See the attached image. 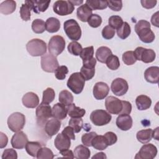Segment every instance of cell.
Returning <instances> with one entry per match:
<instances>
[{"label":"cell","mask_w":159,"mask_h":159,"mask_svg":"<svg viewBox=\"0 0 159 159\" xmlns=\"http://www.w3.org/2000/svg\"><path fill=\"white\" fill-rule=\"evenodd\" d=\"M150 27V22L145 20H140L135 24V31L142 42L149 43L155 40V35Z\"/></svg>","instance_id":"cell-1"},{"label":"cell","mask_w":159,"mask_h":159,"mask_svg":"<svg viewBox=\"0 0 159 159\" xmlns=\"http://www.w3.org/2000/svg\"><path fill=\"white\" fill-rule=\"evenodd\" d=\"M26 49L32 57L43 56L47 52V44L41 39H33L26 44Z\"/></svg>","instance_id":"cell-2"},{"label":"cell","mask_w":159,"mask_h":159,"mask_svg":"<svg viewBox=\"0 0 159 159\" xmlns=\"http://www.w3.org/2000/svg\"><path fill=\"white\" fill-rule=\"evenodd\" d=\"M63 29L68 37L73 41H77L81 37V30L80 25L75 19H70L63 24Z\"/></svg>","instance_id":"cell-3"},{"label":"cell","mask_w":159,"mask_h":159,"mask_svg":"<svg viewBox=\"0 0 159 159\" xmlns=\"http://www.w3.org/2000/svg\"><path fill=\"white\" fill-rule=\"evenodd\" d=\"M67 87L75 94L81 93L85 84V80L80 72L72 73L67 81Z\"/></svg>","instance_id":"cell-4"},{"label":"cell","mask_w":159,"mask_h":159,"mask_svg":"<svg viewBox=\"0 0 159 159\" xmlns=\"http://www.w3.org/2000/svg\"><path fill=\"white\" fill-rule=\"evenodd\" d=\"M7 125L9 129L14 132L20 131L25 125V117L19 112H16L11 114L7 119Z\"/></svg>","instance_id":"cell-5"},{"label":"cell","mask_w":159,"mask_h":159,"mask_svg":"<svg viewBox=\"0 0 159 159\" xmlns=\"http://www.w3.org/2000/svg\"><path fill=\"white\" fill-rule=\"evenodd\" d=\"M65 40L60 35H54L52 37L48 44V49L50 53L54 56L61 54L65 48Z\"/></svg>","instance_id":"cell-6"},{"label":"cell","mask_w":159,"mask_h":159,"mask_svg":"<svg viewBox=\"0 0 159 159\" xmlns=\"http://www.w3.org/2000/svg\"><path fill=\"white\" fill-rule=\"evenodd\" d=\"M112 116L106 111L96 109L90 114V120L96 126H102L107 124L111 120Z\"/></svg>","instance_id":"cell-7"},{"label":"cell","mask_w":159,"mask_h":159,"mask_svg":"<svg viewBox=\"0 0 159 159\" xmlns=\"http://www.w3.org/2000/svg\"><path fill=\"white\" fill-rule=\"evenodd\" d=\"M42 69L47 73H53L59 66V63L55 56L51 53H46L41 58Z\"/></svg>","instance_id":"cell-8"},{"label":"cell","mask_w":159,"mask_h":159,"mask_svg":"<svg viewBox=\"0 0 159 159\" xmlns=\"http://www.w3.org/2000/svg\"><path fill=\"white\" fill-rule=\"evenodd\" d=\"M137 60L145 63L153 62L156 58V53L152 49H148L142 47H138L134 52Z\"/></svg>","instance_id":"cell-9"},{"label":"cell","mask_w":159,"mask_h":159,"mask_svg":"<svg viewBox=\"0 0 159 159\" xmlns=\"http://www.w3.org/2000/svg\"><path fill=\"white\" fill-rule=\"evenodd\" d=\"M35 114L39 124H43L52 117V109L49 104L40 103L37 107Z\"/></svg>","instance_id":"cell-10"},{"label":"cell","mask_w":159,"mask_h":159,"mask_svg":"<svg viewBox=\"0 0 159 159\" xmlns=\"http://www.w3.org/2000/svg\"><path fill=\"white\" fill-rule=\"evenodd\" d=\"M74 9V5L70 1H57L53 5L54 12L61 16L71 14Z\"/></svg>","instance_id":"cell-11"},{"label":"cell","mask_w":159,"mask_h":159,"mask_svg":"<svg viewBox=\"0 0 159 159\" xmlns=\"http://www.w3.org/2000/svg\"><path fill=\"white\" fill-rule=\"evenodd\" d=\"M158 150L157 147L152 143L143 145L136 154L135 159H153L157 154Z\"/></svg>","instance_id":"cell-12"},{"label":"cell","mask_w":159,"mask_h":159,"mask_svg":"<svg viewBox=\"0 0 159 159\" xmlns=\"http://www.w3.org/2000/svg\"><path fill=\"white\" fill-rule=\"evenodd\" d=\"M105 106L110 114H120L122 109V102L117 98L110 96L105 100Z\"/></svg>","instance_id":"cell-13"},{"label":"cell","mask_w":159,"mask_h":159,"mask_svg":"<svg viewBox=\"0 0 159 159\" xmlns=\"http://www.w3.org/2000/svg\"><path fill=\"white\" fill-rule=\"evenodd\" d=\"M129 89V85L126 80L121 78L114 80L111 85L112 92L116 96H121L125 94Z\"/></svg>","instance_id":"cell-14"},{"label":"cell","mask_w":159,"mask_h":159,"mask_svg":"<svg viewBox=\"0 0 159 159\" xmlns=\"http://www.w3.org/2000/svg\"><path fill=\"white\" fill-rule=\"evenodd\" d=\"M28 142L27 135L22 131H19L12 137L11 143L14 148L22 149L25 147Z\"/></svg>","instance_id":"cell-15"},{"label":"cell","mask_w":159,"mask_h":159,"mask_svg":"<svg viewBox=\"0 0 159 159\" xmlns=\"http://www.w3.org/2000/svg\"><path fill=\"white\" fill-rule=\"evenodd\" d=\"M109 88L104 82H98L93 87V96L98 100L104 99L109 94Z\"/></svg>","instance_id":"cell-16"},{"label":"cell","mask_w":159,"mask_h":159,"mask_svg":"<svg viewBox=\"0 0 159 159\" xmlns=\"http://www.w3.org/2000/svg\"><path fill=\"white\" fill-rule=\"evenodd\" d=\"M133 120L129 114H121L116 119V124L117 127L123 131L129 130L132 126Z\"/></svg>","instance_id":"cell-17"},{"label":"cell","mask_w":159,"mask_h":159,"mask_svg":"<svg viewBox=\"0 0 159 159\" xmlns=\"http://www.w3.org/2000/svg\"><path fill=\"white\" fill-rule=\"evenodd\" d=\"M61 127V122L57 119L48 120L45 125V131L48 137H52L58 133Z\"/></svg>","instance_id":"cell-18"},{"label":"cell","mask_w":159,"mask_h":159,"mask_svg":"<svg viewBox=\"0 0 159 159\" xmlns=\"http://www.w3.org/2000/svg\"><path fill=\"white\" fill-rule=\"evenodd\" d=\"M54 145L59 151L69 149L71 146V139L66 135L60 133L55 137Z\"/></svg>","instance_id":"cell-19"},{"label":"cell","mask_w":159,"mask_h":159,"mask_svg":"<svg viewBox=\"0 0 159 159\" xmlns=\"http://www.w3.org/2000/svg\"><path fill=\"white\" fill-rule=\"evenodd\" d=\"M22 101L25 107L27 108H35L39 104V98L35 93L28 92L23 96Z\"/></svg>","instance_id":"cell-20"},{"label":"cell","mask_w":159,"mask_h":159,"mask_svg":"<svg viewBox=\"0 0 159 159\" xmlns=\"http://www.w3.org/2000/svg\"><path fill=\"white\" fill-rule=\"evenodd\" d=\"M144 78L148 83H158L159 81V67L154 66L148 68L145 71Z\"/></svg>","instance_id":"cell-21"},{"label":"cell","mask_w":159,"mask_h":159,"mask_svg":"<svg viewBox=\"0 0 159 159\" xmlns=\"http://www.w3.org/2000/svg\"><path fill=\"white\" fill-rule=\"evenodd\" d=\"M51 1H25V2L29 4L32 10L35 13L39 14L40 12H45L48 7Z\"/></svg>","instance_id":"cell-22"},{"label":"cell","mask_w":159,"mask_h":159,"mask_svg":"<svg viewBox=\"0 0 159 159\" xmlns=\"http://www.w3.org/2000/svg\"><path fill=\"white\" fill-rule=\"evenodd\" d=\"M93 10L85 3L81 5L76 10L77 18L81 22H86L93 14Z\"/></svg>","instance_id":"cell-23"},{"label":"cell","mask_w":159,"mask_h":159,"mask_svg":"<svg viewBox=\"0 0 159 159\" xmlns=\"http://www.w3.org/2000/svg\"><path fill=\"white\" fill-rule=\"evenodd\" d=\"M67 108L61 103H56L52 107V117L58 120H63L66 117Z\"/></svg>","instance_id":"cell-24"},{"label":"cell","mask_w":159,"mask_h":159,"mask_svg":"<svg viewBox=\"0 0 159 159\" xmlns=\"http://www.w3.org/2000/svg\"><path fill=\"white\" fill-rule=\"evenodd\" d=\"M135 104L139 110L144 111L150 107L152 100L148 96L144 94H141L136 98Z\"/></svg>","instance_id":"cell-25"},{"label":"cell","mask_w":159,"mask_h":159,"mask_svg":"<svg viewBox=\"0 0 159 159\" xmlns=\"http://www.w3.org/2000/svg\"><path fill=\"white\" fill-rule=\"evenodd\" d=\"M112 55V51L109 48L105 46L99 47L96 52V58L101 63H106L109 56Z\"/></svg>","instance_id":"cell-26"},{"label":"cell","mask_w":159,"mask_h":159,"mask_svg":"<svg viewBox=\"0 0 159 159\" xmlns=\"http://www.w3.org/2000/svg\"><path fill=\"white\" fill-rule=\"evenodd\" d=\"M16 9V2L12 0L4 1L0 4V12L4 15L13 13Z\"/></svg>","instance_id":"cell-27"},{"label":"cell","mask_w":159,"mask_h":159,"mask_svg":"<svg viewBox=\"0 0 159 159\" xmlns=\"http://www.w3.org/2000/svg\"><path fill=\"white\" fill-rule=\"evenodd\" d=\"M60 28V22L56 17H49L45 22L46 30L50 33H55L59 30Z\"/></svg>","instance_id":"cell-28"},{"label":"cell","mask_w":159,"mask_h":159,"mask_svg":"<svg viewBox=\"0 0 159 159\" xmlns=\"http://www.w3.org/2000/svg\"><path fill=\"white\" fill-rule=\"evenodd\" d=\"M74 157L77 159H87L91 155L89 149L83 145H80L75 147L74 150Z\"/></svg>","instance_id":"cell-29"},{"label":"cell","mask_w":159,"mask_h":159,"mask_svg":"<svg viewBox=\"0 0 159 159\" xmlns=\"http://www.w3.org/2000/svg\"><path fill=\"white\" fill-rule=\"evenodd\" d=\"M67 114L71 118L82 117L86 114L85 109L77 107L75 104L72 103L67 106Z\"/></svg>","instance_id":"cell-30"},{"label":"cell","mask_w":159,"mask_h":159,"mask_svg":"<svg viewBox=\"0 0 159 159\" xmlns=\"http://www.w3.org/2000/svg\"><path fill=\"white\" fill-rule=\"evenodd\" d=\"M152 129H143L137 132L136 137L138 141L140 143L145 144L148 143L152 138Z\"/></svg>","instance_id":"cell-31"},{"label":"cell","mask_w":159,"mask_h":159,"mask_svg":"<svg viewBox=\"0 0 159 159\" xmlns=\"http://www.w3.org/2000/svg\"><path fill=\"white\" fill-rule=\"evenodd\" d=\"M91 145L95 149L98 150H105L108 145L106 142V140L104 137V135H96L92 140Z\"/></svg>","instance_id":"cell-32"},{"label":"cell","mask_w":159,"mask_h":159,"mask_svg":"<svg viewBox=\"0 0 159 159\" xmlns=\"http://www.w3.org/2000/svg\"><path fill=\"white\" fill-rule=\"evenodd\" d=\"M25 148L29 155L32 157H36L39 150L42 148V145L38 142H28Z\"/></svg>","instance_id":"cell-33"},{"label":"cell","mask_w":159,"mask_h":159,"mask_svg":"<svg viewBox=\"0 0 159 159\" xmlns=\"http://www.w3.org/2000/svg\"><path fill=\"white\" fill-rule=\"evenodd\" d=\"M60 103L63 104L65 106H69L70 104H72L73 102V96L72 95V94L65 89V90H62L61 91H60V93H59V99H58Z\"/></svg>","instance_id":"cell-34"},{"label":"cell","mask_w":159,"mask_h":159,"mask_svg":"<svg viewBox=\"0 0 159 159\" xmlns=\"http://www.w3.org/2000/svg\"><path fill=\"white\" fill-rule=\"evenodd\" d=\"M86 4L92 10H102L107 7V1L101 0H87Z\"/></svg>","instance_id":"cell-35"},{"label":"cell","mask_w":159,"mask_h":159,"mask_svg":"<svg viewBox=\"0 0 159 159\" xmlns=\"http://www.w3.org/2000/svg\"><path fill=\"white\" fill-rule=\"evenodd\" d=\"M131 33V28L127 22H124L122 25L117 29V36L121 39H125Z\"/></svg>","instance_id":"cell-36"},{"label":"cell","mask_w":159,"mask_h":159,"mask_svg":"<svg viewBox=\"0 0 159 159\" xmlns=\"http://www.w3.org/2000/svg\"><path fill=\"white\" fill-rule=\"evenodd\" d=\"M94 47L93 46H89L83 48L80 56L83 60V63H86L92 60L94 57Z\"/></svg>","instance_id":"cell-37"},{"label":"cell","mask_w":159,"mask_h":159,"mask_svg":"<svg viewBox=\"0 0 159 159\" xmlns=\"http://www.w3.org/2000/svg\"><path fill=\"white\" fill-rule=\"evenodd\" d=\"M55 97V91L52 88H47L43 92L42 103L49 104L54 100Z\"/></svg>","instance_id":"cell-38"},{"label":"cell","mask_w":159,"mask_h":159,"mask_svg":"<svg viewBox=\"0 0 159 159\" xmlns=\"http://www.w3.org/2000/svg\"><path fill=\"white\" fill-rule=\"evenodd\" d=\"M32 29L36 34H42L45 30V23L40 19H36L32 23Z\"/></svg>","instance_id":"cell-39"},{"label":"cell","mask_w":159,"mask_h":159,"mask_svg":"<svg viewBox=\"0 0 159 159\" xmlns=\"http://www.w3.org/2000/svg\"><path fill=\"white\" fill-rule=\"evenodd\" d=\"M106 64L108 68L111 70H116L120 66V61L119 58L114 55H111L108 57L106 61Z\"/></svg>","instance_id":"cell-40"},{"label":"cell","mask_w":159,"mask_h":159,"mask_svg":"<svg viewBox=\"0 0 159 159\" xmlns=\"http://www.w3.org/2000/svg\"><path fill=\"white\" fill-rule=\"evenodd\" d=\"M32 8L29 4L25 2L22 4L20 8V15L21 19L24 21H28L30 19V11Z\"/></svg>","instance_id":"cell-41"},{"label":"cell","mask_w":159,"mask_h":159,"mask_svg":"<svg viewBox=\"0 0 159 159\" xmlns=\"http://www.w3.org/2000/svg\"><path fill=\"white\" fill-rule=\"evenodd\" d=\"M83 50L81 45L76 41L70 42L68 45V50L70 53L75 56H79Z\"/></svg>","instance_id":"cell-42"},{"label":"cell","mask_w":159,"mask_h":159,"mask_svg":"<svg viewBox=\"0 0 159 159\" xmlns=\"http://www.w3.org/2000/svg\"><path fill=\"white\" fill-rule=\"evenodd\" d=\"M69 125L71 126L75 133H78L81 131L83 126V121L81 117L71 118L69 120Z\"/></svg>","instance_id":"cell-43"},{"label":"cell","mask_w":159,"mask_h":159,"mask_svg":"<svg viewBox=\"0 0 159 159\" xmlns=\"http://www.w3.org/2000/svg\"><path fill=\"white\" fill-rule=\"evenodd\" d=\"M36 158L38 159H52L54 158V155L50 148L45 147L39 150Z\"/></svg>","instance_id":"cell-44"},{"label":"cell","mask_w":159,"mask_h":159,"mask_svg":"<svg viewBox=\"0 0 159 159\" xmlns=\"http://www.w3.org/2000/svg\"><path fill=\"white\" fill-rule=\"evenodd\" d=\"M122 58L123 62L127 65H132L137 61L133 51H127L124 52L122 55Z\"/></svg>","instance_id":"cell-45"},{"label":"cell","mask_w":159,"mask_h":159,"mask_svg":"<svg viewBox=\"0 0 159 159\" xmlns=\"http://www.w3.org/2000/svg\"><path fill=\"white\" fill-rule=\"evenodd\" d=\"M123 20L119 16H112L109 18V25L114 29H119L123 24Z\"/></svg>","instance_id":"cell-46"},{"label":"cell","mask_w":159,"mask_h":159,"mask_svg":"<svg viewBox=\"0 0 159 159\" xmlns=\"http://www.w3.org/2000/svg\"><path fill=\"white\" fill-rule=\"evenodd\" d=\"M88 23L90 27L97 28L101 25L102 18L100 16L96 14H93L88 20Z\"/></svg>","instance_id":"cell-47"},{"label":"cell","mask_w":159,"mask_h":159,"mask_svg":"<svg viewBox=\"0 0 159 159\" xmlns=\"http://www.w3.org/2000/svg\"><path fill=\"white\" fill-rule=\"evenodd\" d=\"M80 73L82 75L85 81H89L94 77L95 74V68H86L83 66L81 68Z\"/></svg>","instance_id":"cell-48"},{"label":"cell","mask_w":159,"mask_h":159,"mask_svg":"<svg viewBox=\"0 0 159 159\" xmlns=\"http://www.w3.org/2000/svg\"><path fill=\"white\" fill-rule=\"evenodd\" d=\"M68 73L67 66L65 65L59 66L55 71V78L59 80H63L66 78V74Z\"/></svg>","instance_id":"cell-49"},{"label":"cell","mask_w":159,"mask_h":159,"mask_svg":"<svg viewBox=\"0 0 159 159\" xmlns=\"http://www.w3.org/2000/svg\"><path fill=\"white\" fill-rule=\"evenodd\" d=\"M97 135L95 132H90L83 134L81 137V142L86 147H91V142L94 137Z\"/></svg>","instance_id":"cell-50"},{"label":"cell","mask_w":159,"mask_h":159,"mask_svg":"<svg viewBox=\"0 0 159 159\" xmlns=\"http://www.w3.org/2000/svg\"><path fill=\"white\" fill-rule=\"evenodd\" d=\"M101 34L104 39L106 40H110L112 39L115 35V29L108 25L102 29Z\"/></svg>","instance_id":"cell-51"},{"label":"cell","mask_w":159,"mask_h":159,"mask_svg":"<svg viewBox=\"0 0 159 159\" xmlns=\"http://www.w3.org/2000/svg\"><path fill=\"white\" fill-rule=\"evenodd\" d=\"M1 158L2 159H17V154L14 149L7 148L4 150Z\"/></svg>","instance_id":"cell-52"},{"label":"cell","mask_w":159,"mask_h":159,"mask_svg":"<svg viewBox=\"0 0 159 159\" xmlns=\"http://www.w3.org/2000/svg\"><path fill=\"white\" fill-rule=\"evenodd\" d=\"M104 137L106 140L108 146L114 144L117 140V137L116 134L112 132H107L104 135Z\"/></svg>","instance_id":"cell-53"},{"label":"cell","mask_w":159,"mask_h":159,"mask_svg":"<svg viewBox=\"0 0 159 159\" xmlns=\"http://www.w3.org/2000/svg\"><path fill=\"white\" fill-rule=\"evenodd\" d=\"M107 6L114 11H120L122 7V1H107Z\"/></svg>","instance_id":"cell-54"},{"label":"cell","mask_w":159,"mask_h":159,"mask_svg":"<svg viewBox=\"0 0 159 159\" xmlns=\"http://www.w3.org/2000/svg\"><path fill=\"white\" fill-rule=\"evenodd\" d=\"M122 109L120 114H130L132 111L131 103L127 101H122Z\"/></svg>","instance_id":"cell-55"},{"label":"cell","mask_w":159,"mask_h":159,"mask_svg":"<svg viewBox=\"0 0 159 159\" xmlns=\"http://www.w3.org/2000/svg\"><path fill=\"white\" fill-rule=\"evenodd\" d=\"M62 134L66 135L67 137H68L71 140H75V132L71 126H67L61 132Z\"/></svg>","instance_id":"cell-56"},{"label":"cell","mask_w":159,"mask_h":159,"mask_svg":"<svg viewBox=\"0 0 159 159\" xmlns=\"http://www.w3.org/2000/svg\"><path fill=\"white\" fill-rule=\"evenodd\" d=\"M141 4L142 6L143 7L145 8V9H152L153 7H154L157 3V1H152V0H142L140 1Z\"/></svg>","instance_id":"cell-57"},{"label":"cell","mask_w":159,"mask_h":159,"mask_svg":"<svg viewBox=\"0 0 159 159\" xmlns=\"http://www.w3.org/2000/svg\"><path fill=\"white\" fill-rule=\"evenodd\" d=\"M8 142V138L6 134L2 132H0V148H4Z\"/></svg>","instance_id":"cell-58"},{"label":"cell","mask_w":159,"mask_h":159,"mask_svg":"<svg viewBox=\"0 0 159 159\" xmlns=\"http://www.w3.org/2000/svg\"><path fill=\"white\" fill-rule=\"evenodd\" d=\"M60 154L65 158H74V153H73L72 150H69V149H66L63 150L61 151H60Z\"/></svg>","instance_id":"cell-59"},{"label":"cell","mask_w":159,"mask_h":159,"mask_svg":"<svg viewBox=\"0 0 159 159\" xmlns=\"http://www.w3.org/2000/svg\"><path fill=\"white\" fill-rule=\"evenodd\" d=\"M151 22L153 25L156 26L157 27H159V25H158V11L157 12H155V14H153V16H152Z\"/></svg>","instance_id":"cell-60"},{"label":"cell","mask_w":159,"mask_h":159,"mask_svg":"<svg viewBox=\"0 0 159 159\" xmlns=\"http://www.w3.org/2000/svg\"><path fill=\"white\" fill-rule=\"evenodd\" d=\"M107 157L105 155L104 153L103 152H99V153H97L95 155H94L93 157H92V158H106Z\"/></svg>","instance_id":"cell-61"},{"label":"cell","mask_w":159,"mask_h":159,"mask_svg":"<svg viewBox=\"0 0 159 159\" xmlns=\"http://www.w3.org/2000/svg\"><path fill=\"white\" fill-rule=\"evenodd\" d=\"M158 127H157L154 131L152 132V137L155 139L156 140H158Z\"/></svg>","instance_id":"cell-62"},{"label":"cell","mask_w":159,"mask_h":159,"mask_svg":"<svg viewBox=\"0 0 159 159\" xmlns=\"http://www.w3.org/2000/svg\"><path fill=\"white\" fill-rule=\"evenodd\" d=\"M70 1L73 5H75V6H78L80 4H82L83 2V1Z\"/></svg>","instance_id":"cell-63"}]
</instances>
